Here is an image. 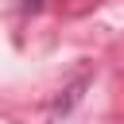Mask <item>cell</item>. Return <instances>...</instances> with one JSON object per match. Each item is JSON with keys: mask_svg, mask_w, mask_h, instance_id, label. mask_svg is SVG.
<instances>
[{"mask_svg": "<svg viewBox=\"0 0 124 124\" xmlns=\"http://www.w3.org/2000/svg\"><path fill=\"white\" fill-rule=\"evenodd\" d=\"M85 89H89V74L74 78V81H70V85H66V89H62L58 97H54V105H50V120L58 124L62 116H70V108H74V105L81 101V93H85Z\"/></svg>", "mask_w": 124, "mask_h": 124, "instance_id": "obj_1", "label": "cell"}, {"mask_svg": "<svg viewBox=\"0 0 124 124\" xmlns=\"http://www.w3.org/2000/svg\"><path fill=\"white\" fill-rule=\"evenodd\" d=\"M46 8V0H23V16H39Z\"/></svg>", "mask_w": 124, "mask_h": 124, "instance_id": "obj_2", "label": "cell"}]
</instances>
